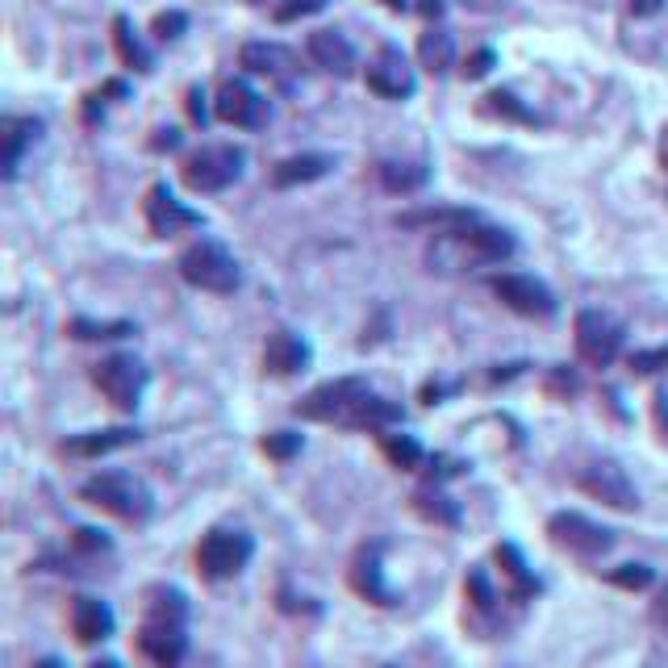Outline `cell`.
<instances>
[{"label":"cell","mask_w":668,"mask_h":668,"mask_svg":"<svg viewBox=\"0 0 668 668\" xmlns=\"http://www.w3.org/2000/svg\"><path fill=\"white\" fill-rule=\"evenodd\" d=\"M80 498L96 505V510H105V514H114L121 523H146L151 514H155V493L146 489L143 477H134V473H96L80 485Z\"/></svg>","instance_id":"cell-1"},{"label":"cell","mask_w":668,"mask_h":668,"mask_svg":"<svg viewBox=\"0 0 668 668\" xmlns=\"http://www.w3.org/2000/svg\"><path fill=\"white\" fill-rule=\"evenodd\" d=\"M510 255H514V235L501 226H485V222L468 226V230H452V235H434V247H430V263H452V267L501 263Z\"/></svg>","instance_id":"cell-2"},{"label":"cell","mask_w":668,"mask_h":668,"mask_svg":"<svg viewBox=\"0 0 668 668\" xmlns=\"http://www.w3.org/2000/svg\"><path fill=\"white\" fill-rule=\"evenodd\" d=\"M176 267L192 288H205V293H235L242 281L239 260L217 239H196L192 247H184Z\"/></svg>","instance_id":"cell-3"},{"label":"cell","mask_w":668,"mask_h":668,"mask_svg":"<svg viewBox=\"0 0 668 668\" xmlns=\"http://www.w3.org/2000/svg\"><path fill=\"white\" fill-rule=\"evenodd\" d=\"M372 393V384L363 377H338L310 389L301 402H297V418L306 422H334V427H347L356 418V409L363 406V397Z\"/></svg>","instance_id":"cell-4"},{"label":"cell","mask_w":668,"mask_h":668,"mask_svg":"<svg viewBox=\"0 0 668 668\" xmlns=\"http://www.w3.org/2000/svg\"><path fill=\"white\" fill-rule=\"evenodd\" d=\"M251 556H255V539L247 530L214 526L196 548V569L205 581H230L251 564Z\"/></svg>","instance_id":"cell-5"},{"label":"cell","mask_w":668,"mask_h":668,"mask_svg":"<svg viewBox=\"0 0 668 668\" xmlns=\"http://www.w3.org/2000/svg\"><path fill=\"white\" fill-rule=\"evenodd\" d=\"M242 164H247V151L242 146L214 143V146H201L196 155H189L180 176H184V184L192 192H222L242 176Z\"/></svg>","instance_id":"cell-6"},{"label":"cell","mask_w":668,"mask_h":668,"mask_svg":"<svg viewBox=\"0 0 668 668\" xmlns=\"http://www.w3.org/2000/svg\"><path fill=\"white\" fill-rule=\"evenodd\" d=\"M146 381H151V372H146V363L139 356H105L93 368V384L109 397V406H118L121 414L139 409Z\"/></svg>","instance_id":"cell-7"},{"label":"cell","mask_w":668,"mask_h":668,"mask_svg":"<svg viewBox=\"0 0 668 668\" xmlns=\"http://www.w3.org/2000/svg\"><path fill=\"white\" fill-rule=\"evenodd\" d=\"M548 535L556 548L573 551V556H585V560H597V556H606V551L615 548V530L594 523V518H585V514H576V510L551 514Z\"/></svg>","instance_id":"cell-8"},{"label":"cell","mask_w":668,"mask_h":668,"mask_svg":"<svg viewBox=\"0 0 668 668\" xmlns=\"http://www.w3.org/2000/svg\"><path fill=\"white\" fill-rule=\"evenodd\" d=\"M576 489L601 501V505H610V510H640V489H635V480L627 477V468L615 464V460H589L576 473Z\"/></svg>","instance_id":"cell-9"},{"label":"cell","mask_w":668,"mask_h":668,"mask_svg":"<svg viewBox=\"0 0 668 668\" xmlns=\"http://www.w3.org/2000/svg\"><path fill=\"white\" fill-rule=\"evenodd\" d=\"M622 351V326L601 310L576 313V356L589 368H610Z\"/></svg>","instance_id":"cell-10"},{"label":"cell","mask_w":668,"mask_h":668,"mask_svg":"<svg viewBox=\"0 0 668 668\" xmlns=\"http://www.w3.org/2000/svg\"><path fill=\"white\" fill-rule=\"evenodd\" d=\"M139 652L155 668H180V660L189 656V619L146 615V622L139 627Z\"/></svg>","instance_id":"cell-11"},{"label":"cell","mask_w":668,"mask_h":668,"mask_svg":"<svg viewBox=\"0 0 668 668\" xmlns=\"http://www.w3.org/2000/svg\"><path fill=\"white\" fill-rule=\"evenodd\" d=\"M489 288H493V293H498L501 301H505L514 313H523V318H551V313H556V297H551V288L544 285V281H535V276L505 272V276H493Z\"/></svg>","instance_id":"cell-12"},{"label":"cell","mask_w":668,"mask_h":668,"mask_svg":"<svg viewBox=\"0 0 668 668\" xmlns=\"http://www.w3.org/2000/svg\"><path fill=\"white\" fill-rule=\"evenodd\" d=\"M214 114L226 126H239V130H260L263 121L272 118V109H267V100H263L247 80H226L222 84V93L214 100Z\"/></svg>","instance_id":"cell-13"},{"label":"cell","mask_w":668,"mask_h":668,"mask_svg":"<svg viewBox=\"0 0 668 668\" xmlns=\"http://www.w3.org/2000/svg\"><path fill=\"white\" fill-rule=\"evenodd\" d=\"M381 551H384V539H372V544H363L356 551V560H351V589H356L363 601H372V606H397L402 594L384 581V569H381Z\"/></svg>","instance_id":"cell-14"},{"label":"cell","mask_w":668,"mask_h":668,"mask_svg":"<svg viewBox=\"0 0 668 668\" xmlns=\"http://www.w3.org/2000/svg\"><path fill=\"white\" fill-rule=\"evenodd\" d=\"M143 210H146L151 235H159V239H171V235H180V230H196V226H201V214L189 210L184 201H176V192L167 189V184H151Z\"/></svg>","instance_id":"cell-15"},{"label":"cell","mask_w":668,"mask_h":668,"mask_svg":"<svg viewBox=\"0 0 668 668\" xmlns=\"http://www.w3.org/2000/svg\"><path fill=\"white\" fill-rule=\"evenodd\" d=\"M368 88L384 100H406L414 96L418 80H414V68L406 63V55L397 47H381V55L368 63Z\"/></svg>","instance_id":"cell-16"},{"label":"cell","mask_w":668,"mask_h":668,"mask_svg":"<svg viewBox=\"0 0 668 668\" xmlns=\"http://www.w3.org/2000/svg\"><path fill=\"white\" fill-rule=\"evenodd\" d=\"M38 134H43V121L38 118H17V114L0 118V176L4 180H13L22 171L25 146H34Z\"/></svg>","instance_id":"cell-17"},{"label":"cell","mask_w":668,"mask_h":668,"mask_svg":"<svg viewBox=\"0 0 668 668\" xmlns=\"http://www.w3.org/2000/svg\"><path fill=\"white\" fill-rule=\"evenodd\" d=\"M310 343L301 338V334L293 331H276L267 334V347H263V368L272 372V377H297V372H306L310 368Z\"/></svg>","instance_id":"cell-18"},{"label":"cell","mask_w":668,"mask_h":668,"mask_svg":"<svg viewBox=\"0 0 668 668\" xmlns=\"http://www.w3.org/2000/svg\"><path fill=\"white\" fill-rule=\"evenodd\" d=\"M477 210H464V205H427V210H409L397 217L402 230H430V235H452V230H468L477 226Z\"/></svg>","instance_id":"cell-19"},{"label":"cell","mask_w":668,"mask_h":668,"mask_svg":"<svg viewBox=\"0 0 668 668\" xmlns=\"http://www.w3.org/2000/svg\"><path fill=\"white\" fill-rule=\"evenodd\" d=\"M114 610H109V601H100V597L84 594L72 601V631L80 644H100V640H109L114 635Z\"/></svg>","instance_id":"cell-20"},{"label":"cell","mask_w":668,"mask_h":668,"mask_svg":"<svg viewBox=\"0 0 668 668\" xmlns=\"http://www.w3.org/2000/svg\"><path fill=\"white\" fill-rule=\"evenodd\" d=\"M239 63L251 75H267V80H281V84H288L293 72H297V55L281 47V43H247Z\"/></svg>","instance_id":"cell-21"},{"label":"cell","mask_w":668,"mask_h":668,"mask_svg":"<svg viewBox=\"0 0 668 668\" xmlns=\"http://www.w3.org/2000/svg\"><path fill=\"white\" fill-rule=\"evenodd\" d=\"M306 50H310V59L322 68V72H331V75L356 72V47H351L338 29H313Z\"/></svg>","instance_id":"cell-22"},{"label":"cell","mask_w":668,"mask_h":668,"mask_svg":"<svg viewBox=\"0 0 668 668\" xmlns=\"http://www.w3.org/2000/svg\"><path fill=\"white\" fill-rule=\"evenodd\" d=\"M143 434L139 427H109V430H88V434H72L63 439V455H75V460H96V455L121 452L130 443H139Z\"/></svg>","instance_id":"cell-23"},{"label":"cell","mask_w":668,"mask_h":668,"mask_svg":"<svg viewBox=\"0 0 668 668\" xmlns=\"http://www.w3.org/2000/svg\"><path fill=\"white\" fill-rule=\"evenodd\" d=\"M334 167L331 155H293V159H281L272 167V184L276 189H297V184H310V180H322Z\"/></svg>","instance_id":"cell-24"},{"label":"cell","mask_w":668,"mask_h":668,"mask_svg":"<svg viewBox=\"0 0 668 668\" xmlns=\"http://www.w3.org/2000/svg\"><path fill=\"white\" fill-rule=\"evenodd\" d=\"M377 180H381V189H389V192H418V189H427L430 167L427 164H397V159H381V164H377Z\"/></svg>","instance_id":"cell-25"},{"label":"cell","mask_w":668,"mask_h":668,"mask_svg":"<svg viewBox=\"0 0 668 668\" xmlns=\"http://www.w3.org/2000/svg\"><path fill=\"white\" fill-rule=\"evenodd\" d=\"M418 59H422V68L430 75H448L455 63V43L448 29H427L422 38H418Z\"/></svg>","instance_id":"cell-26"},{"label":"cell","mask_w":668,"mask_h":668,"mask_svg":"<svg viewBox=\"0 0 668 668\" xmlns=\"http://www.w3.org/2000/svg\"><path fill=\"white\" fill-rule=\"evenodd\" d=\"M414 510L434 526H460V505H455L439 485H427V489H418L414 493Z\"/></svg>","instance_id":"cell-27"},{"label":"cell","mask_w":668,"mask_h":668,"mask_svg":"<svg viewBox=\"0 0 668 668\" xmlns=\"http://www.w3.org/2000/svg\"><path fill=\"white\" fill-rule=\"evenodd\" d=\"M498 564L505 569V576H510V594H514V597H535V594H539V576L526 569L523 551L514 548V544H498Z\"/></svg>","instance_id":"cell-28"},{"label":"cell","mask_w":668,"mask_h":668,"mask_svg":"<svg viewBox=\"0 0 668 668\" xmlns=\"http://www.w3.org/2000/svg\"><path fill=\"white\" fill-rule=\"evenodd\" d=\"M114 43H118V55L126 68H134V72H151V68H155V59H151V50L143 47V38L134 34L130 17H114Z\"/></svg>","instance_id":"cell-29"},{"label":"cell","mask_w":668,"mask_h":668,"mask_svg":"<svg viewBox=\"0 0 668 668\" xmlns=\"http://www.w3.org/2000/svg\"><path fill=\"white\" fill-rule=\"evenodd\" d=\"M381 452H384V460H389L393 468H402V473L418 468V464L427 460L422 443H418L414 434H402V430H384V434H381Z\"/></svg>","instance_id":"cell-30"},{"label":"cell","mask_w":668,"mask_h":668,"mask_svg":"<svg viewBox=\"0 0 668 668\" xmlns=\"http://www.w3.org/2000/svg\"><path fill=\"white\" fill-rule=\"evenodd\" d=\"M68 334H72V338H84V343H100V338H126V334H134V322H93V318H72Z\"/></svg>","instance_id":"cell-31"},{"label":"cell","mask_w":668,"mask_h":668,"mask_svg":"<svg viewBox=\"0 0 668 668\" xmlns=\"http://www.w3.org/2000/svg\"><path fill=\"white\" fill-rule=\"evenodd\" d=\"M301 448H306V439L297 430H272V434H263V452L272 455V460H293V455H301Z\"/></svg>","instance_id":"cell-32"},{"label":"cell","mask_w":668,"mask_h":668,"mask_svg":"<svg viewBox=\"0 0 668 668\" xmlns=\"http://www.w3.org/2000/svg\"><path fill=\"white\" fill-rule=\"evenodd\" d=\"M464 589H468V601H473L477 610H493V606H498V589L489 585V573H485V569H468Z\"/></svg>","instance_id":"cell-33"},{"label":"cell","mask_w":668,"mask_h":668,"mask_svg":"<svg viewBox=\"0 0 668 668\" xmlns=\"http://www.w3.org/2000/svg\"><path fill=\"white\" fill-rule=\"evenodd\" d=\"M485 114H493V118H510V121H535V114L530 109H523L518 100L510 93H489L485 96V105H480Z\"/></svg>","instance_id":"cell-34"},{"label":"cell","mask_w":668,"mask_h":668,"mask_svg":"<svg viewBox=\"0 0 668 668\" xmlns=\"http://www.w3.org/2000/svg\"><path fill=\"white\" fill-rule=\"evenodd\" d=\"M606 581L619 585V589H647V585L656 581V573H652L647 564H619V569L606 573Z\"/></svg>","instance_id":"cell-35"},{"label":"cell","mask_w":668,"mask_h":668,"mask_svg":"<svg viewBox=\"0 0 668 668\" xmlns=\"http://www.w3.org/2000/svg\"><path fill=\"white\" fill-rule=\"evenodd\" d=\"M331 0H281L276 4V22L288 25V22H301V17H313V13H322Z\"/></svg>","instance_id":"cell-36"},{"label":"cell","mask_w":668,"mask_h":668,"mask_svg":"<svg viewBox=\"0 0 668 668\" xmlns=\"http://www.w3.org/2000/svg\"><path fill=\"white\" fill-rule=\"evenodd\" d=\"M184 29H189V17H184L180 9H167V13H159V17H155V34H159L164 43H167V38H180Z\"/></svg>","instance_id":"cell-37"},{"label":"cell","mask_w":668,"mask_h":668,"mask_svg":"<svg viewBox=\"0 0 668 668\" xmlns=\"http://www.w3.org/2000/svg\"><path fill=\"white\" fill-rule=\"evenodd\" d=\"M631 368H635L640 377L660 372V368H668V347H656V351H635V356H631Z\"/></svg>","instance_id":"cell-38"},{"label":"cell","mask_w":668,"mask_h":668,"mask_svg":"<svg viewBox=\"0 0 668 668\" xmlns=\"http://www.w3.org/2000/svg\"><path fill=\"white\" fill-rule=\"evenodd\" d=\"M493 63H498V55H493L489 47H480L477 55L464 59V80H480V75H489L493 72Z\"/></svg>","instance_id":"cell-39"},{"label":"cell","mask_w":668,"mask_h":668,"mask_svg":"<svg viewBox=\"0 0 668 668\" xmlns=\"http://www.w3.org/2000/svg\"><path fill=\"white\" fill-rule=\"evenodd\" d=\"M427 464H430V485H439V480L460 477V473H464V464L452 460V455H430Z\"/></svg>","instance_id":"cell-40"},{"label":"cell","mask_w":668,"mask_h":668,"mask_svg":"<svg viewBox=\"0 0 668 668\" xmlns=\"http://www.w3.org/2000/svg\"><path fill=\"white\" fill-rule=\"evenodd\" d=\"M75 544H80L84 551H109V548H114V544L105 539V530H93V526H80V530H75Z\"/></svg>","instance_id":"cell-41"},{"label":"cell","mask_w":668,"mask_h":668,"mask_svg":"<svg viewBox=\"0 0 668 668\" xmlns=\"http://www.w3.org/2000/svg\"><path fill=\"white\" fill-rule=\"evenodd\" d=\"M652 622L660 627L668 635V581L660 585V594H656V601H652Z\"/></svg>","instance_id":"cell-42"},{"label":"cell","mask_w":668,"mask_h":668,"mask_svg":"<svg viewBox=\"0 0 668 668\" xmlns=\"http://www.w3.org/2000/svg\"><path fill=\"white\" fill-rule=\"evenodd\" d=\"M189 118L196 121V126H205V118H210V114H205V93H201V88H189Z\"/></svg>","instance_id":"cell-43"},{"label":"cell","mask_w":668,"mask_h":668,"mask_svg":"<svg viewBox=\"0 0 668 668\" xmlns=\"http://www.w3.org/2000/svg\"><path fill=\"white\" fill-rule=\"evenodd\" d=\"M665 9V0H631V13L635 17H652V13H660Z\"/></svg>","instance_id":"cell-44"},{"label":"cell","mask_w":668,"mask_h":668,"mask_svg":"<svg viewBox=\"0 0 668 668\" xmlns=\"http://www.w3.org/2000/svg\"><path fill=\"white\" fill-rule=\"evenodd\" d=\"M171 151V146H180V130H159V139H155V151Z\"/></svg>","instance_id":"cell-45"},{"label":"cell","mask_w":668,"mask_h":668,"mask_svg":"<svg viewBox=\"0 0 668 668\" xmlns=\"http://www.w3.org/2000/svg\"><path fill=\"white\" fill-rule=\"evenodd\" d=\"M34 668H68L59 656H43V660H34Z\"/></svg>","instance_id":"cell-46"},{"label":"cell","mask_w":668,"mask_h":668,"mask_svg":"<svg viewBox=\"0 0 668 668\" xmlns=\"http://www.w3.org/2000/svg\"><path fill=\"white\" fill-rule=\"evenodd\" d=\"M656 414H660V422H665V427H668V397H665V393L656 397Z\"/></svg>","instance_id":"cell-47"},{"label":"cell","mask_w":668,"mask_h":668,"mask_svg":"<svg viewBox=\"0 0 668 668\" xmlns=\"http://www.w3.org/2000/svg\"><path fill=\"white\" fill-rule=\"evenodd\" d=\"M660 164L668 167V126H665V134H660Z\"/></svg>","instance_id":"cell-48"},{"label":"cell","mask_w":668,"mask_h":668,"mask_svg":"<svg viewBox=\"0 0 668 668\" xmlns=\"http://www.w3.org/2000/svg\"><path fill=\"white\" fill-rule=\"evenodd\" d=\"M384 4H389L393 13H406V9H409V0H384Z\"/></svg>","instance_id":"cell-49"},{"label":"cell","mask_w":668,"mask_h":668,"mask_svg":"<svg viewBox=\"0 0 668 668\" xmlns=\"http://www.w3.org/2000/svg\"><path fill=\"white\" fill-rule=\"evenodd\" d=\"M88 668H121V660H96V665H88Z\"/></svg>","instance_id":"cell-50"},{"label":"cell","mask_w":668,"mask_h":668,"mask_svg":"<svg viewBox=\"0 0 668 668\" xmlns=\"http://www.w3.org/2000/svg\"><path fill=\"white\" fill-rule=\"evenodd\" d=\"M247 4H263V0H247Z\"/></svg>","instance_id":"cell-51"}]
</instances>
